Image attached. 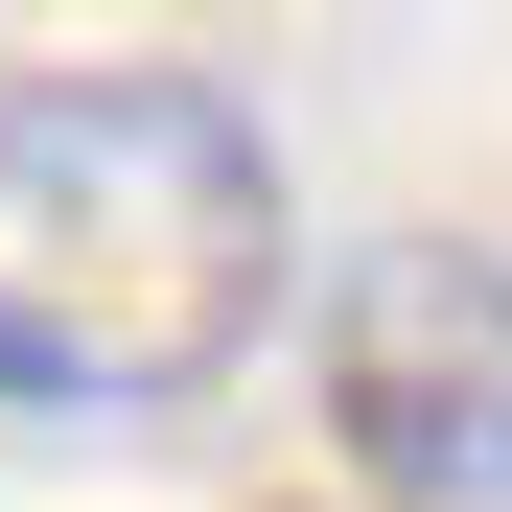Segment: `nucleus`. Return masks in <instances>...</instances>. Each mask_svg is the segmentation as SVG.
<instances>
[{"instance_id": "obj_1", "label": "nucleus", "mask_w": 512, "mask_h": 512, "mask_svg": "<svg viewBox=\"0 0 512 512\" xmlns=\"http://www.w3.org/2000/svg\"><path fill=\"white\" fill-rule=\"evenodd\" d=\"M280 140L233 70H0V396L187 419L280 326Z\"/></svg>"}, {"instance_id": "obj_2", "label": "nucleus", "mask_w": 512, "mask_h": 512, "mask_svg": "<svg viewBox=\"0 0 512 512\" xmlns=\"http://www.w3.org/2000/svg\"><path fill=\"white\" fill-rule=\"evenodd\" d=\"M326 443L373 512H512V233H396L326 280Z\"/></svg>"}]
</instances>
